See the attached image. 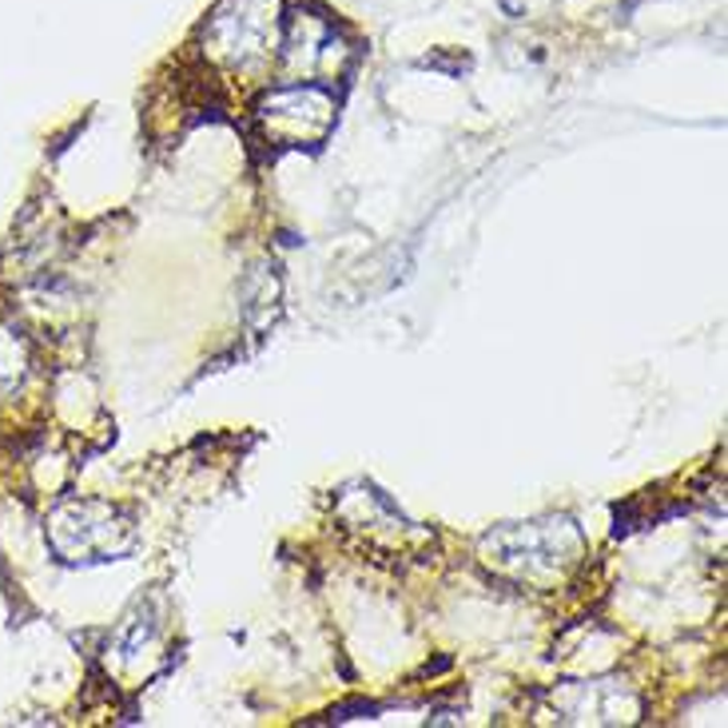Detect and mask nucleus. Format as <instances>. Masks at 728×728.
Instances as JSON below:
<instances>
[{
    "label": "nucleus",
    "instance_id": "nucleus-1",
    "mask_svg": "<svg viewBox=\"0 0 728 728\" xmlns=\"http://www.w3.org/2000/svg\"><path fill=\"white\" fill-rule=\"evenodd\" d=\"M283 4L279 0H220L203 24V52L239 77L263 72L279 56Z\"/></svg>",
    "mask_w": 728,
    "mask_h": 728
},
{
    "label": "nucleus",
    "instance_id": "nucleus-2",
    "mask_svg": "<svg viewBox=\"0 0 728 728\" xmlns=\"http://www.w3.org/2000/svg\"><path fill=\"white\" fill-rule=\"evenodd\" d=\"M48 545L64 562H116L136 545V526L108 502H68L48 518Z\"/></svg>",
    "mask_w": 728,
    "mask_h": 728
},
{
    "label": "nucleus",
    "instance_id": "nucleus-3",
    "mask_svg": "<svg viewBox=\"0 0 728 728\" xmlns=\"http://www.w3.org/2000/svg\"><path fill=\"white\" fill-rule=\"evenodd\" d=\"M490 545V562L497 570H506L514 577H541V574H562L565 565L577 562L582 553V538L570 521H533V526H518L497 538L485 541Z\"/></svg>",
    "mask_w": 728,
    "mask_h": 728
},
{
    "label": "nucleus",
    "instance_id": "nucleus-4",
    "mask_svg": "<svg viewBox=\"0 0 728 728\" xmlns=\"http://www.w3.org/2000/svg\"><path fill=\"white\" fill-rule=\"evenodd\" d=\"M334 120V96L322 84H283L259 104V124L279 144L322 140Z\"/></svg>",
    "mask_w": 728,
    "mask_h": 728
},
{
    "label": "nucleus",
    "instance_id": "nucleus-5",
    "mask_svg": "<svg viewBox=\"0 0 728 728\" xmlns=\"http://www.w3.org/2000/svg\"><path fill=\"white\" fill-rule=\"evenodd\" d=\"M279 56L287 68L291 84H319L322 77H334L347 60V45L334 33L331 21L322 16H283V36H279Z\"/></svg>",
    "mask_w": 728,
    "mask_h": 728
},
{
    "label": "nucleus",
    "instance_id": "nucleus-6",
    "mask_svg": "<svg viewBox=\"0 0 728 728\" xmlns=\"http://www.w3.org/2000/svg\"><path fill=\"white\" fill-rule=\"evenodd\" d=\"M24 378H28V354H24V342L12 339L9 331H0V395L21 390Z\"/></svg>",
    "mask_w": 728,
    "mask_h": 728
}]
</instances>
